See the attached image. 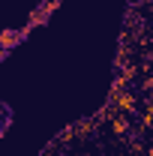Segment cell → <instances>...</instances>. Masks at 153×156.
I'll return each instance as SVG.
<instances>
[{
	"label": "cell",
	"instance_id": "obj_4",
	"mask_svg": "<svg viewBox=\"0 0 153 156\" xmlns=\"http://www.w3.org/2000/svg\"><path fill=\"white\" fill-rule=\"evenodd\" d=\"M57 6H60V0H42V6H39V9H42L45 15H51V12H54Z\"/></svg>",
	"mask_w": 153,
	"mask_h": 156
},
{
	"label": "cell",
	"instance_id": "obj_3",
	"mask_svg": "<svg viewBox=\"0 0 153 156\" xmlns=\"http://www.w3.org/2000/svg\"><path fill=\"white\" fill-rule=\"evenodd\" d=\"M27 36V30H18V33H12V30H3V36H0V42H3V54H9V48L18 42V39Z\"/></svg>",
	"mask_w": 153,
	"mask_h": 156
},
{
	"label": "cell",
	"instance_id": "obj_1",
	"mask_svg": "<svg viewBox=\"0 0 153 156\" xmlns=\"http://www.w3.org/2000/svg\"><path fill=\"white\" fill-rule=\"evenodd\" d=\"M111 105H114L117 111H123V114H132L135 111V102H138V96H135L132 90H123V93H117L114 99H108Z\"/></svg>",
	"mask_w": 153,
	"mask_h": 156
},
{
	"label": "cell",
	"instance_id": "obj_2",
	"mask_svg": "<svg viewBox=\"0 0 153 156\" xmlns=\"http://www.w3.org/2000/svg\"><path fill=\"white\" fill-rule=\"evenodd\" d=\"M111 132H114V135H126V132H129V114L117 111V114L111 117Z\"/></svg>",
	"mask_w": 153,
	"mask_h": 156
}]
</instances>
